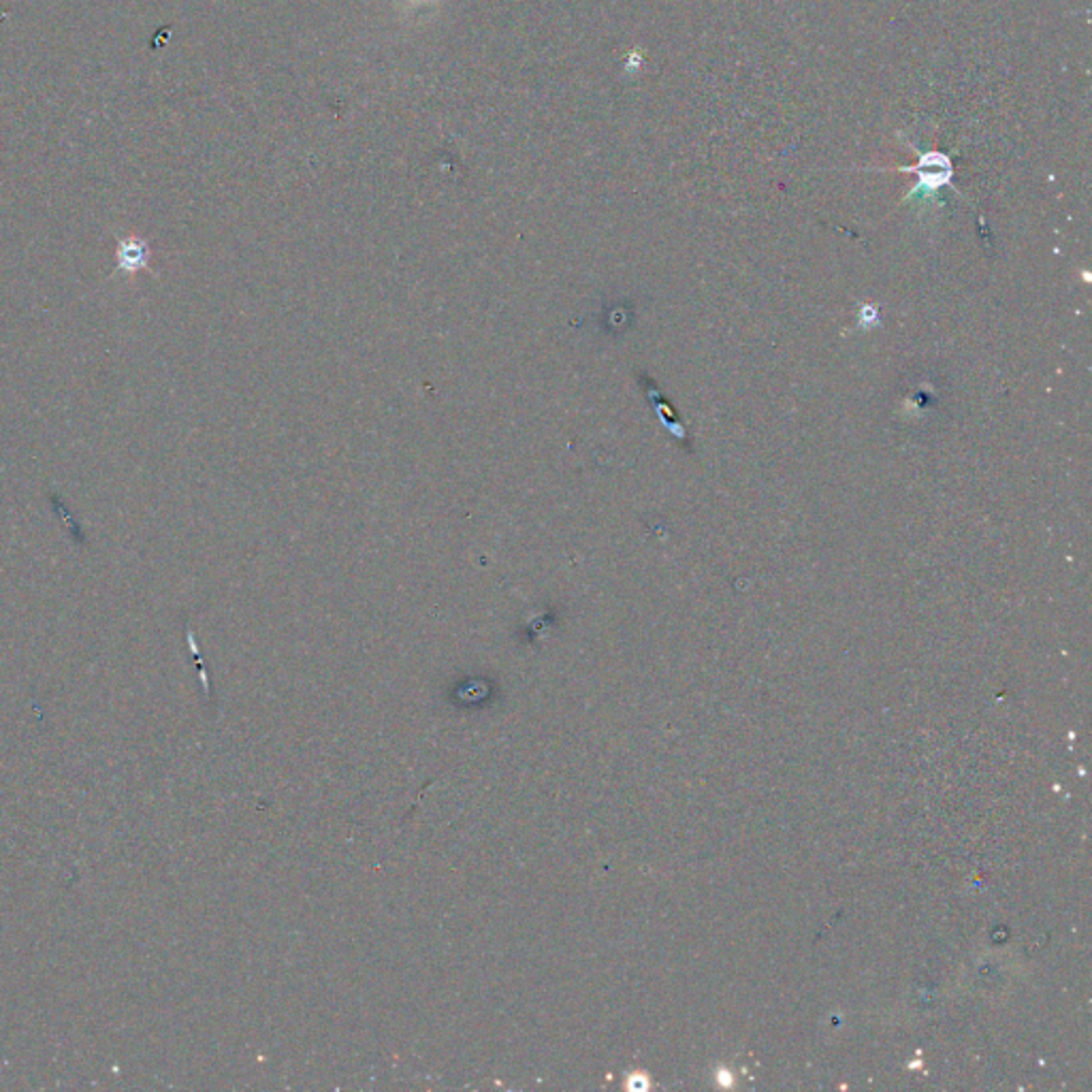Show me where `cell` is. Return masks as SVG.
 <instances>
[{"label":"cell","instance_id":"6da1fadb","mask_svg":"<svg viewBox=\"0 0 1092 1092\" xmlns=\"http://www.w3.org/2000/svg\"><path fill=\"white\" fill-rule=\"evenodd\" d=\"M116 263H118V274H137L139 269H150V244L146 239L135 237V235H130V237H122L118 241V250H116Z\"/></svg>","mask_w":1092,"mask_h":1092}]
</instances>
